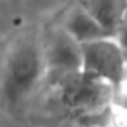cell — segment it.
Instances as JSON below:
<instances>
[{
    "mask_svg": "<svg viewBox=\"0 0 127 127\" xmlns=\"http://www.w3.org/2000/svg\"><path fill=\"white\" fill-rule=\"evenodd\" d=\"M45 56L32 40L18 42L6 56L0 74V96L10 105L23 100L40 81Z\"/></svg>",
    "mask_w": 127,
    "mask_h": 127,
    "instance_id": "cell-1",
    "label": "cell"
},
{
    "mask_svg": "<svg viewBox=\"0 0 127 127\" xmlns=\"http://www.w3.org/2000/svg\"><path fill=\"white\" fill-rule=\"evenodd\" d=\"M82 74L121 89L126 84L127 53L118 39L105 37L82 43Z\"/></svg>",
    "mask_w": 127,
    "mask_h": 127,
    "instance_id": "cell-2",
    "label": "cell"
},
{
    "mask_svg": "<svg viewBox=\"0 0 127 127\" xmlns=\"http://www.w3.org/2000/svg\"><path fill=\"white\" fill-rule=\"evenodd\" d=\"M63 100L68 106L82 113H98L106 108L108 101L113 96V87L101 81L87 77L85 74L72 76L61 82Z\"/></svg>",
    "mask_w": 127,
    "mask_h": 127,
    "instance_id": "cell-3",
    "label": "cell"
},
{
    "mask_svg": "<svg viewBox=\"0 0 127 127\" xmlns=\"http://www.w3.org/2000/svg\"><path fill=\"white\" fill-rule=\"evenodd\" d=\"M45 61L53 79L61 84L63 81L82 72V45L63 31L53 39L45 55Z\"/></svg>",
    "mask_w": 127,
    "mask_h": 127,
    "instance_id": "cell-4",
    "label": "cell"
},
{
    "mask_svg": "<svg viewBox=\"0 0 127 127\" xmlns=\"http://www.w3.org/2000/svg\"><path fill=\"white\" fill-rule=\"evenodd\" d=\"M85 8L109 35L116 37L127 18V0H82Z\"/></svg>",
    "mask_w": 127,
    "mask_h": 127,
    "instance_id": "cell-5",
    "label": "cell"
},
{
    "mask_svg": "<svg viewBox=\"0 0 127 127\" xmlns=\"http://www.w3.org/2000/svg\"><path fill=\"white\" fill-rule=\"evenodd\" d=\"M64 31L68 32L71 37H74L79 43H87L93 42L98 39L105 37H113L109 35L105 29L100 26V23L87 11L85 8H77L69 15V18L66 19Z\"/></svg>",
    "mask_w": 127,
    "mask_h": 127,
    "instance_id": "cell-6",
    "label": "cell"
},
{
    "mask_svg": "<svg viewBox=\"0 0 127 127\" xmlns=\"http://www.w3.org/2000/svg\"><path fill=\"white\" fill-rule=\"evenodd\" d=\"M116 39L119 40V43L122 45V48H124V52L127 53V18L124 21V24H122V28L119 29L118 35H116Z\"/></svg>",
    "mask_w": 127,
    "mask_h": 127,
    "instance_id": "cell-7",
    "label": "cell"
},
{
    "mask_svg": "<svg viewBox=\"0 0 127 127\" xmlns=\"http://www.w3.org/2000/svg\"><path fill=\"white\" fill-rule=\"evenodd\" d=\"M95 127H127V124H122V122H106V124H100Z\"/></svg>",
    "mask_w": 127,
    "mask_h": 127,
    "instance_id": "cell-8",
    "label": "cell"
}]
</instances>
